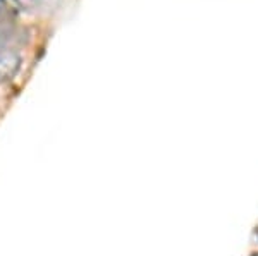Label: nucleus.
<instances>
[{
    "label": "nucleus",
    "mask_w": 258,
    "mask_h": 256,
    "mask_svg": "<svg viewBox=\"0 0 258 256\" xmlns=\"http://www.w3.org/2000/svg\"><path fill=\"white\" fill-rule=\"evenodd\" d=\"M256 234H258V230H256Z\"/></svg>",
    "instance_id": "7ed1b4c3"
},
{
    "label": "nucleus",
    "mask_w": 258,
    "mask_h": 256,
    "mask_svg": "<svg viewBox=\"0 0 258 256\" xmlns=\"http://www.w3.org/2000/svg\"><path fill=\"white\" fill-rule=\"evenodd\" d=\"M253 256H258V254H253Z\"/></svg>",
    "instance_id": "f03ea898"
},
{
    "label": "nucleus",
    "mask_w": 258,
    "mask_h": 256,
    "mask_svg": "<svg viewBox=\"0 0 258 256\" xmlns=\"http://www.w3.org/2000/svg\"><path fill=\"white\" fill-rule=\"evenodd\" d=\"M16 4H18L19 7H23V9H28V7H33L35 6L36 0H14Z\"/></svg>",
    "instance_id": "f257e3e1"
}]
</instances>
